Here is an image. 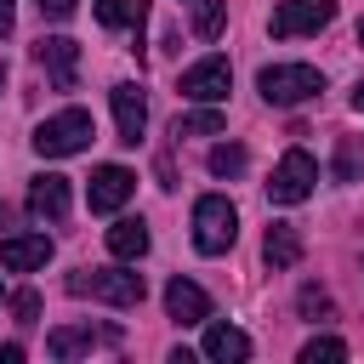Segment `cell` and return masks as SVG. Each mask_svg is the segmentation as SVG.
Segmentation results:
<instances>
[{
	"instance_id": "obj_25",
	"label": "cell",
	"mask_w": 364,
	"mask_h": 364,
	"mask_svg": "<svg viewBox=\"0 0 364 364\" xmlns=\"http://www.w3.org/2000/svg\"><path fill=\"white\" fill-rule=\"evenodd\" d=\"M34 6H40V11H46V17H51V23H68V17H74V6H80V0H34Z\"/></svg>"
},
{
	"instance_id": "obj_29",
	"label": "cell",
	"mask_w": 364,
	"mask_h": 364,
	"mask_svg": "<svg viewBox=\"0 0 364 364\" xmlns=\"http://www.w3.org/2000/svg\"><path fill=\"white\" fill-rule=\"evenodd\" d=\"M0 91H6V63H0Z\"/></svg>"
},
{
	"instance_id": "obj_13",
	"label": "cell",
	"mask_w": 364,
	"mask_h": 364,
	"mask_svg": "<svg viewBox=\"0 0 364 364\" xmlns=\"http://www.w3.org/2000/svg\"><path fill=\"white\" fill-rule=\"evenodd\" d=\"M46 262H51V239L46 233H11V239H0V267L6 273H34Z\"/></svg>"
},
{
	"instance_id": "obj_15",
	"label": "cell",
	"mask_w": 364,
	"mask_h": 364,
	"mask_svg": "<svg viewBox=\"0 0 364 364\" xmlns=\"http://www.w3.org/2000/svg\"><path fill=\"white\" fill-rule=\"evenodd\" d=\"M205 358H216V364H245V358H250V336H245L239 324H210V330H205Z\"/></svg>"
},
{
	"instance_id": "obj_2",
	"label": "cell",
	"mask_w": 364,
	"mask_h": 364,
	"mask_svg": "<svg viewBox=\"0 0 364 364\" xmlns=\"http://www.w3.org/2000/svg\"><path fill=\"white\" fill-rule=\"evenodd\" d=\"M256 91H262V102H273V108H296V102H307V97L324 91V74H318L313 63H273V68H262Z\"/></svg>"
},
{
	"instance_id": "obj_9",
	"label": "cell",
	"mask_w": 364,
	"mask_h": 364,
	"mask_svg": "<svg viewBox=\"0 0 364 364\" xmlns=\"http://www.w3.org/2000/svg\"><path fill=\"white\" fill-rule=\"evenodd\" d=\"M108 102H114V131H119V142L125 148H136L142 142V131H148V97H142V85H114L108 91Z\"/></svg>"
},
{
	"instance_id": "obj_22",
	"label": "cell",
	"mask_w": 364,
	"mask_h": 364,
	"mask_svg": "<svg viewBox=\"0 0 364 364\" xmlns=\"http://www.w3.org/2000/svg\"><path fill=\"white\" fill-rule=\"evenodd\" d=\"M336 358H347V341H336V336H313L301 347V364H336Z\"/></svg>"
},
{
	"instance_id": "obj_8",
	"label": "cell",
	"mask_w": 364,
	"mask_h": 364,
	"mask_svg": "<svg viewBox=\"0 0 364 364\" xmlns=\"http://www.w3.org/2000/svg\"><path fill=\"white\" fill-rule=\"evenodd\" d=\"M34 63L46 68V80H51L57 91H74V80H80V46H74L68 34L40 40V46H34Z\"/></svg>"
},
{
	"instance_id": "obj_1",
	"label": "cell",
	"mask_w": 364,
	"mask_h": 364,
	"mask_svg": "<svg viewBox=\"0 0 364 364\" xmlns=\"http://www.w3.org/2000/svg\"><path fill=\"white\" fill-rule=\"evenodd\" d=\"M68 290L74 296H97L108 307H136L148 296V279L131 273V267H80V273H68Z\"/></svg>"
},
{
	"instance_id": "obj_10",
	"label": "cell",
	"mask_w": 364,
	"mask_h": 364,
	"mask_svg": "<svg viewBox=\"0 0 364 364\" xmlns=\"http://www.w3.org/2000/svg\"><path fill=\"white\" fill-rule=\"evenodd\" d=\"M97 341H108V347H119V324H102V330H91V324H63V330H51L46 336V353L51 358H80V353H91Z\"/></svg>"
},
{
	"instance_id": "obj_16",
	"label": "cell",
	"mask_w": 364,
	"mask_h": 364,
	"mask_svg": "<svg viewBox=\"0 0 364 364\" xmlns=\"http://www.w3.org/2000/svg\"><path fill=\"white\" fill-rule=\"evenodd\" d=\"M108 250H114L119 262H142V256H148V222H142V216H119V222L108 228Z\"/></svg>"
},
{
	"instance_id": "obj_14",
	"label": "cell",
	"mask_w": 364,
	"mask_h": 364,
	"mask_svg": "<svg viewBox=\"0 0 364 364\" xmlns=\"http://www.w3.org/2000/svg\"><path fill=\"white\" fill-rule=\"evenodd\" d=\"M165 313H171L176 324H205V318H210V296H205L193 279L176 273V279L165 284Z\"/></svg>"
},
{
	"instance_id": "obj_3",
	"label": "cell",
	"mask_w": 364,
	"mask_h": 364,
	"mask_svg": "<svg viewBox=\"0 0 364 364\" xmlns=\"http://www.w3.org/2000/svg\"><path fill=\"white\" fill-rule=\"evenodd\" d=\"M80 148H91V114L85 108H63V114L34 125V154L40 159H68Z\"/></svg>"
},
{
	"instance_id": "obj_18",
	"label": "cell",
	"mask_w": 364,
	"mask_h": 364,
	"mask_svg": "<svg viewBox=\"0 0 364 364\" xmlns=\"http://www.w3.org/2000/svg\"><path fill=\"white\" fill-rule=\"evenodd\" d=\"M142 17H148V0H97L102 28H136L142 34Z\"/></svg>"
},
{
	"instance_id": "obj_17",
	"label": "cell",
	"mask_w": 364,
	"mask_h": 364,
	"mask_svg": "<svg viewBox=\"0 0 364 364\" xmlns=\"http://www.w3.org/2000/svg\"><path fill=\"white\" fill-rule=\"evenodd\" d=\"M262 262H267V267H296V262H301V233H296L290 222H273L267 239H262Z\"/></svg>"
},
{
	"instance_id": "obj_23",
	"label": "cell",
	"mask_w": 364,
	"mask_h": 364,
	"mask_svg": "<svg viewBox=\"0 0 364 364\" xmlns=\"http://www.w3.org/2000/svg\"><path fill=\"white\" fill-rule=\"evenodd\" d=\"M296 301H301V313H307V318H330V296H324L318 284H307Z\"/></svg>"
},
{
	"instance_id": "obj_5",
	"label": "cell",
	"mask_w": 364,
	"mask_h": 364,
	"mask_svg": "<svg viewBox=\"0 0 364 364\" xmlns=\"http://www.w3.org/2000/svg\"><path fill=\"white\" fill-rule=\"evenodd\" d=\"M313 182H318V159H313L307 148H290V154L273 165V176H267V199H273V205H301V199L313 193Z\"/></svg>"
},
{
	"instance_id": "obj_21",
	"label": "cell",
	"mask_w": 364,
	"mask_h": 364,
	"mask_svg": "<svg viewBox=\"0 0 364 364\" xmlns=\"http://www.w3.org/2000/svg\"><path fill=\"white\" fill-rule=\"evenodd\" d=\"M245 165H250V154H245L239 142H216V148H210V171H216V176H245Z\"/></svg>"
},
{
	"instance_id": "obj_26",
	"label": "cell",
	"mask_w": 364,
	"mask_h": 364,
	"mask_svg": "<svg viewBox=\"0 0 364 364\" xmlns=\"http://www.w3.org/2000/svg\"><path fill=\"white\" fill-rule=\"evenodd\" d=\"M336 176H341V182H353V176H358V154H353V148H341V154H336Z\"/></svg>"
},
{
	"instance_id": "obj_20",
	"label": "cell",
	"mask_w": 364,
	"mask_h": 364,
	"mask_svg": "<svg viewBox=\"0 0 364 364\" xmlns=\"http://www.w3.org/2000/svg\"><path fill=\"white\" fill-rule=\"evenodd\" d=\"M222 17H228V0H193V34L199 40H216Z\"/></svg>"
},
{
	"instance_id": "obj_12",
	"label": "cell",
	"mask_w": 364,
	"mask_h": 364,
	"mask_svg": "<svg viewBox=\"0 0 364 364\" xmlns=\"http://www.w3.org/2000/svg\"><path fill=\"white\" fill-rule=\"evenodd\" d=\"M28 216H34V222H63V216H68V176L40 171V176L28 182Z\"/></svg>"
},
{
	"instance_id": "obj_30",
	"label": "cell",
	"mask_w": 364,
	"mask_h": 364,
	"mask_svg": "<svg viewBox=\"0 0 364 364\" xmlns=\"http://www.w3.org/2000/svg\"><path fill=\"white\" fill-rule=\"evenodd\" d=\"M358 46H364V17H358Z\"/></svg>"
},
{
	"instance_id": "obj_4",
	"label": "cell",
	"mask_w": 364,
	"mask_h": 364,
	"mask_svg": "<svg viewBox=\"0 0 364 364\" xmlns=\"http://www.w3.org/2000/svg\"><path fill=\"white\" fill-rule=\"evenodd\" d=\"M233 239H239V210L222 193L193 199V245L205 256H222V250H233Z\"/></svg>"
},
{
	"instance_id": "obj_28",
	"label": "cell",
	"mask_w": 364,
	"mask_h": 364,
	"mask_svg": "<svg viewBox=\"0 0 364 364\" xmlns=\"http://www.w3.org/2000/svg\"><path fill=\"white\" fill-rule=\"evenodd\" d=\"M353 108H358V114H364V80H358V85H353Z\"/></svg>"
},
{
	"instance_id": "obj_19",
	"label": "cell",
	"mask_w": 364,
	"mask_h": 364,
	"mask_svg": "<svg viewBox=\"0 0 364 364\" xmlns=\"http://www.w3.org/2000/svg\"><path fill=\"white\" fill-rule=\"evenodd\" d=\"M171 136H222V108L210 102V108H199V114H182V119L171 125Z\"/></svg>"
},
{
	"instance_id": "obj_7",
	"label": "cell",
	"mask_w": 364,
	"mask_h": 364,
	"mask_svg": "<svg viewBox=\"0 0 364 364\" xmlns=\"http://www.w3.org/2000/svg\"><path fill=\"white\" fill-rule=\"evenodd\" d=\"M176 91L193 97V102H222V97L233 91V68H228V57H205V63L182 68V85H176Z\"/></svg>"
},
{
	"instance_id": "obj_6",
	"label": "cell",
	"mask_w": 364,
	"mask_h": 364,
	"mask_svg": "<svg viewBox=\"0 0 364 364\" xmlns=\"http://www.w3.org/2000/svg\"><path fill=\"white\" fill-rule=\"evenodd\" d=\"M336 17V0H279L273 6V40H296V34H318Z\"/></svg>"
},
{
	"instance_id": "obj_11",
	"label": "cell",
	"mask_w": 364,
	"mask_h": 364,
	"mask_svg": "<svg viewBox=\"0 0 364 364\" xmlns=\"http://www.w3.org/2000/svg\"><path fill=\"white\" fill-rule=\"evenodd\" d=\"M131 193H136V176H131L125 165H97V171H91V188H85L91 210H119Z\"/></svg>"
},
{
	"instance_id": "obj_24",
	"label": "cell",
	"mask_w": 364,
	"mask_h": 364,
	"mask_svg": "<svg viewBox=\"0 0 364 364\" xmlns=\"http://www.w3.org/2000/svg\"><path fill=\"white\" fill-rule=\"evenodd\" d=\"M11 313H17V324H34V318H40V296H34V290H17V296H11Z\"/></svg>"
},
{
	"instance_id": "obj_27",
	"label": "cell",
	"mask_w": 364,
	"mask_h": 364,
	"mask_svg": "<svg viewBox=\"0 0 364 364\" xmlns=\"http://www.w3.org/2000/svg\"><path fill=\"white\" fill-rule=\"evenodd\" d=\"M11 28H17V6H11V0H0V40H6Z\"/></svg>"
}]
</instances>
